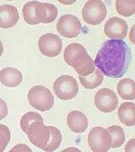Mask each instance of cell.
Wrapping results in <instances>:
<instances>
[{
  "instance_id": "obj_13",
  "label": "cell",
  "mask_w": 135,
  "mask_h": 152,
  "mask_svg": "<svg viewBox=\"0 0 135 152\" xmlns=\"http://www.w3.org/2000/svg\"><path fill=\"white\" fill-rule=\"evenodd\" d=\"M19 18V12L16 7L11 4L0 6V28L9 29L15 26Z\"/></svg>"
},
{
  "instance_id": "obj_14",
  "label": "cell",
  "mask_w": 135,
  "mask_h": 152,
  "mask_svg": "<svg viewBox=\"0 0 135 152\" xmlns=\"http://www.w3.org/2000/svg\"><path fill=\"white\" fill-rule=\"evenodd\" d=\"M67 124L71 130L74 133H84L88 129L89 122L87 117L80 111H72L68 114Z\"/></svg>"
},
{
  "instance_id": "obj_21",
  "label": "cell",
  "mask_w": 135,
  "mask_h": 152,
  "mask_svg": "<svg viewBox=\"0 0 135 152\" xmlns=\"http://www.w3.org/2000/svg\"><path fill=\"white\" fill-rule=\"evenodd\" d=\"M49 129L51 132V135H50V139H49L47 146L45 147V149L43 150L44 151L47 152L56 151L60 146V144L62 142V134L59 129L53 126H49Z\"/></svg>"
},
{
  "instance_id": "obj_27",
  "label": "cell",
  "mask_w": 135,
  "mask_h": 152,
  "mask_svg": "<svg viewBox=\"0 0 135 152\" xmlns=\"http://www.w3.org/2000/svg\"><path fill=\"white\" fill-rule=\"evenodd\" d=\"M125 151L130 152V151H135V140L132 139L131 140L128 142L127 145L125 147Z\"/></svg>"
},
{
  "instance_id": "obj_24",
  "label": "cell",
  "mask_w": 135,
  "mask_h": 152,
  "mask_svg": "<svg viewBox=\"0 0 135 152\" xmlns=\"http://www.w3.org/2000/svg\"><path fill=\"white\" fill-rule=\"evenodd\" d=\"M43 5L46 9V18L42 23L49 24L55 20L58 16V9L57 7L50 3H43Z\"/></svg>"
},
{
  "instance_id": "obj_28",
  "label": "cell",
  "mask_w": 135,
  "mask_h": 152,
  "mask_svg": "<svg viewBox=\"0 0 135 152\" xmlns=\"http://www.w3.org/2000/svg\"><path fill=\"white\" fill-rule=\"evenodd\" d=\"M134 28L135 26H134L133 27H132V30H131V32H130V37H129V39L130 41H131V42L133 44L135 43V40H134Z\"/></svg>"
},
{
  "instance_id": "obj_16",
  "label": "cell",
  "mask_w": 135,
  "mask_h": 152,
  "mask_svg": "<svg viewBox=\"0 0 135 152\" xmlns=\"http://www.w3.org/2000/svg\"><path fill=\"white\" fill-rule=\"evenodd\" d=\"M119 120L128 127L135 125V105L133 102H123L118 108Z\"/></svg>"
},
{
  "instance_id": "obj_7",
  "label": "cell",
  "mask_w": 135,
  "mask_h": 152,
  "mask_svg": "<svg viewBox=\"0 0 135 152\" xmlns=\"http://www.w3.org/2000/svg\"><path fill=\"white\" fill-rule=\"evenodd\" d=\"M38 48L42 54L48 58H54L60 54L63 48V42L58 36L47 33L39 38Z\"/></svg>"
},
{
  "instance_id": "obj_12",
  "label": "cell",
  "mask_w": 135,
  "mask_h": 152,
  "mask_svg": "<svg viewBox=\"0 0 135 152\" xmlns=\"http://www.w3.org/2000/svg\"><path fill=\"white\" fill-rule=\"evenodd\" d=\"M128 23L119 17H112L105 24L104 32L112 40H123L128 33Z\"/></svg>"
},
{
  "instance_id": "obj_30",
  "label": "cell",
  "mask_w": 135,
  "mask_h": 152,
  "mask_svg": "<svg viewBox=\"0 0 135 152\" xmlns=\"http://www.w3.org/2000/svg\"><path fill=\"white\" fill-rule=\"evenodd\" d=\"M3 53H4V46H3L2 42L0 41V58H1V56L3 54Z\"/></svg>"
},
{
  "instance_id": "obj_22",
  "label": "cell",
  "mask_w": 135,
  "mask_h": 152,
  "mask_svg": "<svg viewBox=\"0 0 135 152\" xmlns=\"http://www.w3.org/2000/svg\"><path fill=\"white\" fill-rule=\"evenodd\" d=\"M36 121H42L43 122V118L40 114L34 113V112H29L27 113L24 114L22 116L20 120V128L25 134H26L29 126Z\"/></svg>"
},
{
  "instance_id": "obj_26",
  "label": "cell",
  "mask_w": 135,
  "mask_h": 152,
  "mask_svg": "<svg viewBox=\"0 0 135 152\" xmlns=\"http://www.w3.org/2000/svg\"><path fill=\"white\" fill-rule=\"evenodd\" d=\"M10 152H16V151H28V152H31V149L30 147H28L26 145L24 144H20V145H17L16 146L13 147L11 149Z\"/></svg>"
},
{
  "instance_id": "obj_9",
  "label": "cell",
  "mask_w": 135,
  "mask_h": 152,
  "mask_svg": "<svg viewBox=\"0 0 135 152\" xmlns=\"http://www.w3.org/2000/svg\"><path fill=\"white\" fill-rule=\"evenodd\" d=\"M95 105L101 112L109 113L117 109L118 99L113 91L108 88H102L95 96Z\"/></svg>"
},
{
  "instance_id": "obj_17",
  "label": "cell",
  "mask_w": 135,
  "mask_h": 152,
  "mask_svg": "<svg viewBox=\"0 0 135 152\" xmlns=\"http://www.w3.org/2000/svg\"><path fill=\"white\" fill-rule=\"evenodd\" d=\"M117 91L120 96L124 100H134L135 98V83L129 79L125 78L120 80L117 84Z\"/></svg>"
},
{
  "instance_id": "obj_5",
  "label": "cell",
  "mask_w": 135,
  "mask_h": 152,
  "mask_svg": "<svg viewBox=\"0 0 135 152\" xmlns=\"http://www.w3.org/2000/svg\"><path fill=\"white\" fill-rule=\"evenodd\" d=\"M89 146L94 152H107L112 145V137L107 129L102 127L93 128L88 136Z\"/></svg>"
},
{
  "instance_id": "obj_10",
  "label": "cell",
  "mask_w": 135,
  "mask_h": 152,
  "mask_svg": "<svg viewBox=\"0 0 135 152\" xmlns=\"http://www.w3.org/2000/svg\"><path fill=\"white\" fill-rule=\"evenodd\" d=\"M22 13L25 21L31 26L43 22L46 18V9L43 3L38 1H31L25 4Z\"/></svg>"
},
{
  "instance_id": "obj_4",
  "label": "cell",
  "mask_w": 135,
  "mask_h": 152,
  "mask_svg": "<svg viewBox=\"0 0 135 152\" xmlns=\"http://www.w3.org/2000/svg\"><path fill=\"white\" fill-rule=\"evenodd\" d=\"M55 95L63 101L74 98L79 92V86L76 80L70 75L59 76L53 83Z\"/></svg>"
},
{
  "instance_id": "obj_3",
  "label": "cell",
  "mask_w": 135,
  "mask_h": 152,
  "mask_svg": "<svg viewBox=\"0 0 135 152\" xmlns=\"http://www.w3.org/2000/svg\"><path fill=\"white\" fill-rule=\"evenodd\" d=\"M107 10L101 0H89L82 10L83 20L91 26H98L105 20Z\"/></svg>"
},
{
  "instance_id": "obj_8",
  "label": "cell",
  "mask_w": 135,
  "mask_h": 152,
  "mask_svg": "<svg viewBox=\"0 0 135 152\" xmlns=\"http://www.w3.org/2000/svg\"><path fill=\"white\" fill-rule=\"evenodd\" d=\"M82 25L78 17L72 15L61 16L57 24V31L66 38L77 37L81 32Z\"/></svg>"
},
{
  "instance_id": "obj_19",
  "label": "cell",
  "mask_w": 135,
  "mask_h": 152,
  "mask_svg": "<svg viewBox=\"0 0 135 152\" xmlns=\"http://www.w3.org/2000/svg\"><path fill=\"white\" fill-rule=\"evenodd\" d=\"M107 130L112 137L111 148H118L124 144L125 134L122 127L117 125H113L108 127Z\"/></svg>"
},
{
  "instance_id": "obj_23",
  "label": "cell",
  "mask_w": 135,
  "mask_h": 152,
  "mask_svg": "<svg viewBox=\"0 0 135 152\" xmlns=\"http://www.w3.org/2000/svg\"><path fill=\"white\" fill-rule=\"evenodd\" d=\"M10 140V131L4 124H0V152L5 151L6 147Z\"/></svg>"
},
{
  "instance_id": "obj_29",
  "label": "cell",
  "mask_w": 135,
  "mask_h": 152,
  "mask_svg": "<svg viewBox=\"0 0 135 152\" xmlns=\"http://www.w3.org/2000/svg\"><path fill=\"white\" fill-rule=\"evenodd\" d=\"M63 151H80L77 148H68V149H66V150Z\"/></svg>"
},
{
  "instance_id": "obj_15",
  "label": "cell",
  "mask_w": 135,
  "mask_h": 152,
  "mask_svg": "<svg viewBox=\"0 0 135 152\" xmlns=\"http://www.w3.org/2000/svg\"><path fill=\"white\" fill-rule=\"evenodd\" d=\"M23 80L20 71L12 67H7L0 71V82L7 87H16Z\"/></svg>"
},
{
  "instance_id": "obj_25",
  "label": "cell",
  "mask_w": 135,
  "mask_h": 152,
  "mask_svg": "<svg viewBox=\"0 0 135 152\" xmlns=\"http://www.w3.org/2000/svg\"><path fill=\"white\" fill-rule=\"evenodd\" d=\"M8 115V107L5 102L0 98V120L4 119Z\"/></svg>"
},
{
  "instance_id": "obj_18",
  "label": "cell",
  "mask_w": 135,
  "mask_h": 152,
  "mask_svg": "<svg viewBox=\"0 0 135 152\" xmlns=\"http://www.w3.org/2000/svg\"><path fill=\"white\" fill-rule=\"evenodd\" d=\"M79 78L81 82V85L83 86L85 89L91 90L101 85L104 76L102 73L98 69H95V70L91 75H89L87 76H79Z\"/></svg>"
},
{
  "instance_id": "obj_20",
  "label": "cell",
  "mask_w": 135,
  "mask_h": 152,
  "mask_svg": "<svg viewBox=\"0 0 135 152\" xmlns=\"http://www.w3.org/2000/svg\"><path fill=\"white\" fill-rule=\"evenodd\" d=\"M115 6L117 12L123 16L130 17L135 14L134 0H117Z\"/></svg>"
},
{
  "instance_id": "obj_6",
  "label": "cell",
  "mask_w": 135,
  "mask_h": 152,
  "mask_svg": "<svg viewBox=\"0 0 135 152\" xmlns=\"http://www.w3.org/2000/svg\"><path fill=\"white\" fill-rule=\"evenodd\" d=\"M26 134L35 146L43 151L49 141L51 132L49 126H45L43 122L36 121L29 126Z\"/></svg>"
},
{
  "instance_id": "obj_11",
  "label": "cell",
  "mask_w": 135,
  "mask_h": 152,
  "mask_svg": "<svg viewBox=\"0 0 135 152\" xmlns=\"http://www.w3.org/2000/svg\"><path fill=\"white\" fill-rule=\"evenodd\" d=\"M63 58L67 64L73 67L74 69L76 67L88 59L90 56L84 46L79 43H71L66 47Z\"/></svg>"
},
{
  "instance_id": "obj_1",
  "label": "cell",
  "mask_w": 135,
  "mask_h": 152,
  "mask_svg": "<svg viewBox=\"0 0 135 152\" xmlns=\"http://www.w3.org/2000/svg\"><path fill=\"white\" fill-rule=\"evenodd\" d=\"M132 60L131 49L123 40H108L98 51L95 65L110 78H120L126 74Z\"/></svg>"
},
{
  "instance_id": "obj_2",
  "label": "cell",
  "mask_w": 135,
  "mask_h": 152,
  "mask_svg": "<svg viewBox=\"0 0 135 152\" xmlns=\"http://www.w3.org/2000/svg\"><path fill=\"white\" fill-rule=\"evenodd\" d=\"M30 105L41 112H47L53 107L54 96L48 88L43 86H36L28 92Z\"/></svg>"
}]
</instances>
